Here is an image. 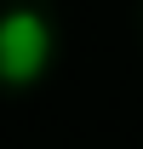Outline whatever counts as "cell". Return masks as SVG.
<instances>
[{
  "label": "cell",
  "mask_w": 143,
  "mask_h": 149,
  "mask_svg": "<svg viewBox=\"0 0 143 149\" xmlns=\"http://www.w3.org/2000/svg\"><path fill=\"white\" fill-rule=\"evenodd\" d=\"M52 69V23L35 6L0 12V80L6 86H35Z\"/></svg>",
  "instance_id": "6da1fadb"
}]
</instances>
